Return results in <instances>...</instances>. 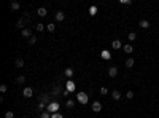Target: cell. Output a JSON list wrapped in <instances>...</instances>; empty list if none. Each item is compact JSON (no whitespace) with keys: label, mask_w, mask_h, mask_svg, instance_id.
<instances>
[{"label":"cell","mask_w":159,"mask_h":118,"mask_svg":"<svg viewBox=\"0 0 159 118\" xmlns=\"http://www.w3.org/2000/svg\"><path fill=\"white\" fill-rule=\"evenodd\" d=\"M43 108H45V104L40 102V104H38V110H43Z\"/></svg>","instance_id":"obj_33"},{"label":"cell","mask_w":159,"mask_h":118,"mask_svg":"<svg viewBox=\"0 0 159 118\" xmlns=\"http://www.w3.org/2000/svg\"><path fill=\"white\" fill-rule=\"evenodd\" d=\"M108 75L111 77V78H115L118 75V67H115V65H111V67L108 69Z\"/></svg>","instance_id":"obj_6"},{"label":"cell","mask_w":159,"mask_h":118,"mask_svg":"<svg viewBox=\"0 0 159 118\" xmlns=\"http://www.w3.org/2000/svg\"><path fill=\"white\" fill-rule=\"evenodd\" d=\"M139 26H140L142 29H148V27H150V21H147V19H142L140 23H139Z\"/></svg>","instance_id":"obj_11"},{"label":"cell","mask_w":159,"mask_h":118,"mask_svg":"<svg viewBox=\"0 0 159 118\" xmlns=\"http://www.w3.org/2000/svg\"><path fill=\"white\" fill-rule=\"evenodd\" d=\"M37 40H38L37 37H30V38H29V45H35V43H37Z\"/></svg>","instance_id":"obj_24"},{"label":"cell","mask_w":159,"mask_h":118,"mask_svg":"<svg viewBox=\"0 0 159 118\" xmlns=\"http://www.w3.org/2000/svg\"><path fill=\"white\" fill-rule=\"evenodd\" d=\"M6 85H2V86H0V93H6Z\"/></svg>","instance_id":"obj_30"},{"label":"cell","mask_w":159,"mask_h":118,"mask_svg":"<svg viewBox=\"0 0 159 118\" xmlns=\"http://www.w3.org/2000/svg\"><path fill=\"white\" fill-rule=\"evenodd\" d=\"M132 51H134V48H132V45H124V53L131 54Z\"/></svg>","instance_id":"obj_16"},{"label":"cell","mask_w":159,"mask_h":118,"mask_svg":"<svg viewBox=\"0 0 159 118\" xmlns=\"http://www.w3.org/2000/svg\"><path fill=\"white\" fill-rule=\"evenodd\" d=\"M126 97H127V99H134V93H132V91H127Z\"/></svg>","instance_id":"obj_29"},{"label":"cell","mask_w":159,"mask_h":118,"mask_svg":"<svg viewBox=\"0 0 159 118\" xmlns=\"http://www.w3.org/2000/svg\"><path fill=\"white\" fill-rule=\"evenodd\" d=\"M124 65H126V67H127V69H131V67H134V59H132V58H129V59L126 61V62H124Z\"/></svg>","instance_id":"obj_14"},{"label":"cell","mask_w":159,"mask_h":118,"mask_svg":"<svg viewBox=\"0 0 159 118\" xmlns=\"http://www.w3.org/2000/svg\"><path fill=\"white\" fill-rule=\"evenodd\" d=\"M5 118H14V113H13V112H6L5 113Z\"/></svg>","instance_id":"obj_28"},{"label":"cell","mask_w":159,"mask_h":118,"mask_svg":"<svg viewBox=\"0 0 159 118\" xmlns=\"http://www.w3.org/2000/svg\"><path fill=\"white\" fill-rule=\"evenodd\" d=\"M111 97H113V100H119L121 99V93L118 89H111Z\"/></svg>","instance_id":"obj_7"},{"label":"cell","mask_w":159,"mask_h":118,"mask_svg":"<svg viewBox=\"0 0 159 118\" xmlns=\"http://www.w3.org/2000/svg\"><path fill=\"white\" fill-rule=\"evenodd\" d=\"M102 110V102H99V100H96V102H92V112H100Z\"/></svg>","instance_id":"obj_5"},{"label":"cell","mask_w":159,"mask_h":118,"mask_svg":"<svg viewBox=\"0 0 159 118\" xmlns=\"http://www.w3.org/2000/svg\"><path fill=\"white\" fill-rule=\"evenodd\" d=\"M65 107H67V108H73V107H75V102H73L72 99H68V100H65Z\"/></svg>","instance_id":"obj_17"},{"label":"cell","mask_w":159,"mask_h":118,"mask_svg":"<svg viewBox=\"0 0 159 118\" xmlns=\"http://www.w3.org/2000/svg\"><path fill=\"white\" fill-rule=\"evenodd\" d=\"M65 19V13H62V11H57L56 13V21H59V23H61V21H64Z\"/></svg>","instance_id":"obj_10"},{"label":"cell","mask_w":159,"mask_h":118,"mask_svg":"<svg viewBox=\"0 0 159 118\" xmlns=\"http://www.w3.org/2000/svg\"><path fill=\"white\" fill-rule=\"evenodd\" d=\"M67 91H68V93H72V91H75V85H73V83H72V81H68L67 83Z\"/></svg>","instance_id":"obj_21"},{"label":"cell","mask_w":159,"mask_h":118,"mask_svg":"<svg viewBox=\"0 0 159 118\" xmlns=\"http://www.w3.org/2000/svg\"><path fill=\"white\" fill-rule=\"evenodd\" d=\"M64 75H65V77H68V78H70L72 75H73V69H65V72H64Z\"/></svg>","instance_id":"obj_20"},{"label":"cell","mask_w":159,"mask_h":118,"mask_svg":"<svg viewBox=\"0 0 159 118\" xmlns=\"http://www.w3.org/2000/svg\"><path fill=\"white\" fill-rule=\"evenodd\" d=\"M121 3H123V5H132L131 0H121Z\"/></svg>","instance_id":"obj_31"},{"label":"cell","mask_w":159,"mask_h":118,"mask_svg":"<svg viewBox=\"0 0 159 118\" xmlns=\"http://www.w3.org/2000/svg\"><path fill=\"white\" fill-rule=\"evenodd\" d=\"M51 118H64L59 112H56V113H51Z\"/></svg>","instance_id":"obj_26"},{"label":"cell","mask_w":159,"mask_h":118,"mask_svg":"<svg viewBox=\"0 0 159 118\" xmlns=\"http://www.w3.org/2000/svg\"><path fill=\"white\" fill-rule=\"evenodd\" d=\"M53 94H59V86H56L54 91H53Z\"/></svg>","instance_id":"obj_34"},{"label":"cell","mask_w":159,"mask_h":118,"mask_svg":"<svg viewBox=\"0 0 159 118\" xmlns=\"http://www.w3.org/2000/svg\"><path fill=\"white\" fill-rule=\"evenodd\" d=\"M21 34H22V37H24V38H30V37H32V30L29 29V27L22 29V32H21Z\"/></svg>","instance_id":"obj_8"},{"label":"cell","mask_w":159,"mask_h":118,"mask_svg":"<svg viewBox=\"0 0 159 118\" xmlns=\"http://www.w3.org/2000/svg\"><path fill=\"white\" fill-rule=\"evenodd\" d=\"M121 46H123V43H121L119 38H115V40L111 42V48H113V50H119Z\"/></svg>","instance_id":"obj_3"},{"label":"cell","mask_w":159,"mask_h":118,"mask_svg":"<svg viewBox=\"0 0 159 118\" xmlns=\"http://www.w3.org/2000/svg\"><path fill=\"white\" fill-rule=\"evenodd\" d=\"M100 94H104V96H105V94H108V89H107L105 86H102V88H100Z\"/></svg>","instance_id":"obj_27"},{"label":"cell","mask_w":159,"mask_h":118,"mask_svg":"<svg viewBox=\"0 0 159 118\" xmlns=\"http://www.w3.org/2000/svg\"><path fill=\"white\" fill-rule=\"evenodd\" d=\"M14 65H16V67H18V69H22V67H24V59L18 58V59L14 61Z\"/></svg>","instance_id":"obj_13"},{"label":"cell","mask_w":159,"mask_h":118,"mask_svg":"<svg viewBox=\"0 0 159 118\" xmlns=\"http://www.w3.org/2000/svg\"><path fill=\"white\" fill-rule=\"evenodd\" d=\"M127 40H129V42H135V40H137V35H135L134 32H131V34L127 35Z\"/></svg>","instance_id":"obj_18"},{"label":"cell","mask_w":159,"mask_h":118,"mask_svg":"<svg viewBox=\"0 0 159 118\" xmlns=\"http://www.w3.org/2000/svg\"><path fill=\"white\" fill-rule=\"evenodd\" d=\"M76 100H78L80 104H84V105H86V104H88V100H89V96L86 94V93H83V91H81V93H78V94H76Z\"/></svg>","instance_id":"obj_1"},{"label":"cell","mask_w":159,"mask_h":118,"mask_svg":"<svg viewBox=\"0 0 159 118\" xmlns=\"http://www.w3.org/2000/svg\"><path fill=\"white\" fill-rule=\"evenodd\" d=\"M25 81V77L24 75H19L18 78H16V83H19V85H21V83H24Z\"/></svg>","instance_id":"obj_22"},{"label":"cell","mask_w":159,"mask_h":118,"mask_svg":"<svg viewBox=\"0 0 159 118\" xmlns=\"http://www.w3.org/2000/svg\"><path fill=\"white\" fill-rule=\"evenodd\" d=\"M22 96H24V97H32V96H33V89L30 88V86L24 88V89H22Z\"/></svg>","instance_id":"obj_2"},{"label":"cell","mask_w":159,"mask_h":118,"mask_svg":"<svg viewBox=\"0 0 159 118\" xmlns=\"http://www.w3.org/2000/svg\"><path fill=\"white\" fill-rule=\"evenodd\" d=\"M40 118H51V113L49 112H41L40 113Z\"/></svg>","instance_id":"obj_23"},{"label":"cell","mask_w":159,"mask_h":118,"mask_svg":"<svg viewBox=\"0 0 159 118\" xmlns=\"http://www.w3.org/2000/svg\"><path fill=\"white\" fill-rule=\"evenodd\" d=\"M96 11H97V8H96V7H92V8H91V13H89V15L94 16V15H96Z\"/></svg>","instance_id":"obj_32"},{"label":"cell","mask_w":159,"mask_h":118,"mask_svg":"<svg viewBox=\"0 0 159 118\" xmlns=\"http://www.w3.org/2000/svg\"><path fill=\"white\" fill-rule=\"evenodd\" d=\"M48 30H49V32H54V30H56V24H53V23L48 24Z\"/></svg>","instance_id":"obj_25"},{"label":"cell","mask_w":159,"mask_h":118,"mask_svg":"<svg viewBox=\"0 0 159 118\" xmlns=\"http://www.w3.org/2000/svg\"><path fill=\"white\" fill-rule=\"evenodd\" d=\"M10 8H11L13 11H16V10H19V8H21V3L19 2H11L10 3Z\"/></svg>","instance_id":"obj_12"},{"label":"cell","mask_w":159,"mask_h":118,"mask_svg":"<svg viewBox=\"0 0 159 118\" xmlns=\"http://www.w3.org/2000/svg\"><path fill=\"white\" fill-rule=\"evenodd\" d=\"M57 108H59V104H57V102H51V104H48V112H49V113H51V112L56 113V110H57Z\"/></svg>","instance_id":"obj_4"},{"label":"cell","mask_w":159,"mask_h":118,"mask_svg":"<svg viewBox=\"0 0 159 118\" xmlns=\"http://www.w3.org/2000/svg\"><path fill=\"white\" fill-rule=\"evenodd\" d=\"M24 24H25V19H19L18 23H16V27H19V29H22L24 27ZM25 29V27H24Z\"/></svg>","instance_id":"obj_19"},{"label":"cell","mask_w":159,"mask_h":118,"mask_svg":"<svg viewBox=\"0 0 159 118\" xmlns=\"http://www.w3.org/2000/svg\"><path fill=\"white\" fill-rule=\"evenodd\" d=\"M35 30L37 32H43V30H45V24H41V23L35 24Z\"/></svg>","instance_id":"obj_15"},{"label":"cell","mask_w":159,"mask_h":118,"mask_svg":"<svg viewBox=\"0 0 159 118\" xmlns=\"http://www.w3.org/2000/svg\"><path fill=\"white\" fill-rule=\"evenodd\" d=\"M37 15H38V16H41V18H45V16L48 15V11H46V8H45V7H41V8H38V10H37Z\"/></svg>","instance_id":"obj_9"}]
</instances>
